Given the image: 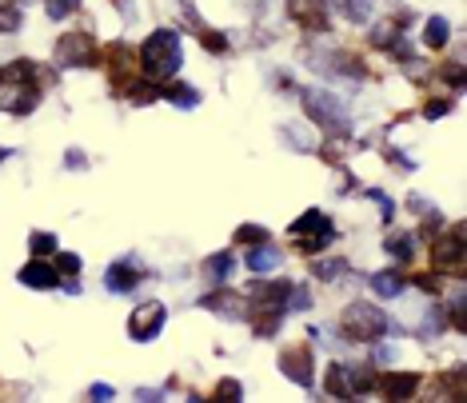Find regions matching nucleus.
Masks as SVG:
<instances>
[{
    "mask_svg": "<svg viewBox=\"0 0 467 403\" xmlns=\"http://www.w3.org/2000/svg\"><path fill=\"white\" fill-rule=\"evenodd\" d=\"M180 65H184V45H180V33L176 28H152L144 36L140 52H136V68L144 72V80L152 84H164L172 80Z\"/></svg>",
    "mask_w": 467,
    "mask_h": 403,
    "instance_id": "1",
    "label": "nucleus"
},
{
    "mask_svg": "<svg viewBox=\"0 0 467 403\" xmlns=\"http://www.w3.org/2000/svg\"><path fill=\"white\" fill-rule=\"evenodd\" d=\"M300 100H304L307 120H312L320 132L344 136L348 129H352V120H348V108L339 104L336 92H327V88H300Z\"/></svg>",
    "mask_w": 467,
    "mask_h": 403,
    "instance_id": "2",
    "label": "nucleus"
},
{
    "mask_svg": "<svg viewBox=\"0 0 467 403\" xmlns=\"http://www.w3.org/2000/svg\"><path fill=\"white\" fill-rule=\"evenodd\" d=\"M60 68H97L100 65V45L88 28H72V33L57 36V48H52Z\"/></svg>",
    "mask_w": 467,
    "mask_h": 403,
    "instance_id": "3",
    "label": "nucleus"
},
{
    "mask_svg": "<svg viewBox=\"0 0 467 403\" xmlns=\"http://www.w3.org/2000/svg\"><path fill=\"white\" fill-rule=\"evenodd\" d=\"M339 332L356 339V344H376L388 332V315L371 304H348L344 315H339Z\"/></svg>",
    "mask_w": 467,
    "mask_h": 403,
    "instance_id": "4",
    "label": "nucleus"
},
{
    "mask_svg": "<svg viewBox=\"0 0 467 403\" xmlns=\"http://www.w3.org/2000/svg\"><path fill=\"white\" fill-rule=\"evenodd\" d=\"M292 236L300 240V252H307V256H312V252H324L327 243L336 240V228H332V220L324 216V212H304L300 220H296L292 224Z\"/></svg>",
    "mask_w": 467,
    "mask_h": 403,
    "instance_id": "5",
    "label": "nucleus"
},
{
    "mask_svg": "<svg viewBox=\"0 0 467 403\" xmlns=\"http://www.w3.org/2000/svg\"><path fill=\"white\" fill-rule=\"evenodd\" d=\"M284 13H288L292 25H300L304 33H327V28H332V8H327V0H284Z\"/></svg>",
    "mask_w": 467,
    "mask_h": 403,
    "instance_id": "6",
    "label": "nucleus"
},
{
    "mask_svg": "<svg viewBox=\"0 0 467 403\" xmlns=\"http://www.w3.org/2000/svg\"><path fill=\"white\" fill-rule=\"evenodd\" d=\"M164 320H168V312H164V304H140L136 312L129 315V336L136 339V344H148V339H156L164 332Z\"/></svg>",
    "mask_w": 467,
    "mask_h": 403,
    "instance_id": "7",
    "label": "nucleus"
},
{
    "mask_svg": "<svg viewBox=\"0 0 467 403\" xmlns=\"http://www.w3.org/2000/svg\"><path fill=\"white\" fill-rule=\"evenodd\" d=\"M435 268L440 272H455V275H463V268H467V260H463V228L455 224L448 236L443 240H435Z\"/></svg>",
    "mask_w": 467,
    "mask_h": 403,
    "instance_id": "8",
    "label": "nucleus"
},
{
    "mask_svg": "<svg viewBox=\"0 0 467 403\" xmlns=\"http://www.w3.org/2000/svg\"><path fill=\"white\" fill-rule=\"evenodd\" d=\"M312 367H316V359H312V347L307 344H296V347H284L280 352V371L288 379H296V384L312 388Z\"/></svg>",
    "mask_w": 467,
    "mask_h": 403,
    "instance_id": "9",
    "label": "nucleus"
},
{
    "mask_svg": "<svg viewBox=\"0 0 467 403\" xmlns=\"http://www.w3.org/2000/svg\"><path fill=\"white\" fill-rule=\"evenodd\" d=\"M20 284H28V288H60V272L45 260H33L20 268Z\"/></svg>",
    "mask_w": 467,
    "mask_h": 403,
    "instance_id": "10",
    "label": "nucleus"
},
{
    "mask_svg": "<svg viewBox=\"0 0 467 403\" xmlns=\"http://www.w3.org/2000/svg\"><path fill=\"white\" fill-rule=\"evenodd\" d=\"M327 8L344 16L348 25H371V13H376V0H327Z\"/></svg>",
    "mask_w": 467,
    "mask_h": 403,
    "instance_id": "11",
    "label": "nucleus"
},
{
    "mask_svg": "<svg viewBox=\"0 0 467 403\" xmlns=\"http://www.w3.org/2000/svg\"><path fill=\"white\" fill-rule=\"evenodd\" d=\"M140 280H144V275L136 272L132 264H112L109 275H104V288H109V292H136V288H140Z\"/></svg>",
    "mask_w": 467,
    "mask_h": 403,
    "instance_id": "12",
    "label": "nucleus"
},
{
    "mask_svg": "<svg viewBox=\"0 0 467 403\" xmlns=\"http://www.w3.org/2000/svg\"><path fill=\"white\" fill-rule=\"evenodd\" d=\"M451 40V20L448 16H428V25H423V45L431 52H443Z\"/></svg>",
    "mask_w": 467,
    "mask_h": 403,
    "instance_id": "13",
    "label": "nucleus"
},
{
    "mask_svg": "<svg viewBox=\"0 0 467 403\" xmlns=\"http://www.w3.org/2000/svg\"><path fill=\"white\" fill-rule=\"evenodd\" d=\"M161 100H172L176 108H196L200 92H196V84H188V80H172L161 88Z\"/></svg>",
    "mask_w": 467,
    "mask_h": 403,
    "instance_id": "14",
    "label": "nucleus"
},
{
    "mask_svg": "<svg viewBox=\"0 0 467 403\" xmlns=\"http://www.w3.org/2000/svg\"><path fill=\"white\" fill-rule=\"evenodd\" d=\"M368 284H371V292H376L379 300H396V295H403V288H408V280H403L400 272H376Z\"/></svg>",
    "mask_w": 467,
    "mask_h": 403,
    "instance_id": "15",
    "label": "nucleus"
},
{
    "mask_svg": "<svg viewBox=\"0 0 467 403\" xmlns=\"http://www.w3.org/2000/svg\"><path fill=\"white\" fill-rule=\"evenodd\" d=\"M379 384H384V396H388V399H403V396H416L420 376H411V371L403 376V371H400V376H384Z\"/></svg>",
    "mask_w": 467,
    "mask_h": 403,
    "instance_id": "16",
    "label": "nucleus"
},
{
    "mask_svg": "<svg viewBox=\"0 0 467 403\" xmlns=\"http://www.w3.org/2000/svg\"><path fill=\"white\" fill-rule=\"evenodd\" d=\"M272 268H280V248H272V240L248 252V272H272Z\"/></svg>",
    "mask_w": 467,
    "mask_h": 403,
    "instance_id": "17",
    "label": "nucleus"
},
{
    "mask_svg": "<svg viewBox=\"0 0 467 403\" xmlns=\"http://www.w3.org/2000/svg\"><path fill=\"white\" fill-rule=\"evenodd\" d=\"M204 307H216L220 315H228V320H236V315H240L248 304H244L240 295H232V292H216V295H204Z\"/></svg>",
    "mask_w": 467,
    "mask_h": 403,
    "instance_id": "18",
    "label": "nucleus"
},
{
    "mask_svg": "<svg viewBox=\"0 0 467 403\" xmlns=\"http://www.w3.org/2000/svg\"><path fill=\"white\" fill-rule=\"evenodd\" d=\"M371 45H376V48H391V45H396V36H403V28H400V20H376V28H371Z\"/></svg>",
    "mask_w": 467,
    "mask_h": 403,
    "instance_id": "19",
    "label": "nucleus"
},
{
    "mask_svg": "<svg viewBox=\"0 0 467 403\" xmlns=\"http://www.w3.org/2000/svg\"><path fill=\"white\" fill-rule=\"evenodd\" d=\"M25 25V8L20 0H0V33H16Z\"/></svg>",
    "mask_w": 467,
    "mask_h": 403,
    "instance_id": "20",
    "label": "nucleus"
},
{
    "mask_svg": "<svg viewBox=\"0 0 467 403\" xmlns=\"http://www.w3.org/2000/svg\"><path fill=\"white\" fill-rule=\"evenodd\" d=\"M327 396H336V399L352 396V384H348V367L344 364H332V371H327Z\"/></svg>",
    "mask_w": 467,
    "mask_h": 403,
    "instance_id": "21",
    "label": "nucleus"
},
{
    "mask_svg": "<svg viewBox=\"0 0 467 403\" xmlns=\"http://www.w3.org/2000/svg\"><path fill=\"white\" fill-rule=\"evenodd\" d=\"M388 252L396 260H411L416 256V236L411 232H396V236H388Z\"/></svg>",
    "mask_w": 467,
    "mask_h": 403,
    "instance_id": "22",
    "label": "nucleus"
},
{
    "mask_svg": "<svg viewBox=\"0 0 467 403\" xmlns=\"http://www.w3.org/2000/svg\"><path fill=\"white\" fill-rule=\"evenodd\" d=\"M84 5V0H45V13H48V20H68L72 13H77V8Z\"/></svg>",
    "mask_w": 467,
    "mask_h": 403,
    "instance_id": "23",
    "label": "nucleus"
},
{
    "mask_svg": "<svg viewBox=\"0 0 467 403\" xmlns=\"http://www.w3.org/2000/svg\"><path fill=\"white\" fill-rule=\"evenodd\" d=\"M196 36H200V45H204L208 52H216V57H224V52L232 48V45H228V36H224V33H220V28H216V33H212V28L204 25V28H200V33H196Z\"/></svg>",
    "mask_w": 467,
    "mask_h": 403,
    "instance_id": "24",
    "label": "nucleus"
},
{
    "mask_svg": "<svg viewBox=\"0 0 467 403\" xmlns=\"http://www.w3.org/2000/svg\"><path fill=\"white\" fill-rule=\"evenodd\" d=\"M208 275H212L216 284H224V280H228V275H232V256H228V252H220V256H212V260H208Z\"/></svg>",
    "mask_w": 467,
    "mask_h": 403,
    "instance_id": "25",
    "label": "nucleus"
},
{
    "mask_svg": "<svg viewBox=\"0 0 467 403\" xmlns=\"http://www.w3.org/2000/svg\"><path fill=\"white\" fill-rule=\"evenodd\" d=\"M312 272L320 275V280H336V275L348 272V260H320V264H312Z\"/></svg>",
    "mask_w": 467,
    "mask_h": 403,
    "instance_id": "26",
    "label": "nucleus"
},
{
    "mask_svg": "<svg viewBox=\"0 0 467 403\" xmlns=\"http://www.w3.org/2000/svg\"><path fill=\"white\" fill-rule=\"evenodd\" d=\"M28 243H33L36 256H48V252H57V248H60V240L52 236V232H33V240H28Z\"/></svg>",
    "mask_w": 467,
    "mask_h": 403,
    "instance_id": "27",
    "label": "nucleus"
},
{
    "mask_svg": "<svg viewBox=\"0 0 467 403\" xmlns=\"http://www.w3.org/2000/svg\"><path fill=\"white\" fill-rule=\"evenodd\" d=\"M268 240H272L268 228H256V224H244L236 232V243H268Z\"/></svg>",
    "mask_w": 467,
    "mask_h": 403,
    "instance_id": "28",
    "label": "nucleus"
},
{
    "mask_svg": "<svg viewBox=\"0 0 467 403\" xmlns=\"http://www.w3.org/2000/svg\"><path fill=\"white\" fill-rule=\"evenodd\" d=\"M440 77L448 80V88H451V92H460L463 84H467V77H463V65H460V60H455V65H448V68H440Z\"/></svg>",
    "mask_w": 467,
    "mask_h": 403,
    "instance_id": "29",
    "label": "nucleus"
},
{
    "mask_svg": "<svg viewBox=\"0 0 467 403\" xmlns=\"http://www.w3.org/2000/svg\"><path fill=\"white\" fill-rule=\"evenodd\" d=\"M448 112H451L448 97H431L428 104H423V116H428V120H440V116H448Z\"/></svg>",
    "mask_w": 467,
    "mask_h": 403,
    "instance_id": "30",
    "label": "nucleus"
},
{
    "mask_svg": "<svg viewBox=\"0 0 467 403\" xmlns=\"http://www.w3.org/2000/svg\"><path fill=\"white\" fill-rule=\"evenodd\" d=\"M57 272H65V275H77V272H80V260L72 256V252H60V248H57ZM65 275H60V280H65Z\"/></svg>",
    "mask_w": 467,
    "mask_h": 403,
    "instance_id": "31",
    "label": "nucleus"
},
{
    "mask_svg": "<svg viewBox=\"0 0 467 403\" xmlns=\"http://www.w3.org/2000/svg\"><path fill=\"white\" fill-rule=\"evenodd\" d=\"M288 295H292V312H307L312 307V292L307 288H292Z\"/></svg>",
    "mask_w": 467,
    "mask_h": 403,
    "instance_id": "32",
    "label": "nucleus"
},
{
    "mask_svg": "<svg viewBox=\"0 0 467 403\" xmlns=\"http://www.w3.org/2000/svg\"><path fill=\"white\" fill-rule=\"evenodd\" d=\"M65 164H68V168H88V160H84V156H80V148H68Z\"/></svg>",
    "mask_w": 467,
    "mask_h": 403,
    "instance_id": "33",
    "label": "nucleus"
},
{
    "mask_svg": "<svg viewBox=\"0 0 467 403\" xmlns=\"http://www.w3.org/2000/svg\"><path fill=\"white\" fill-rule=\"evenodd\" d=\"M216 396H228V399H240V388H236V384H220V388H216Z\"/></svg>",
    "mask_w": 467,
    "mask_h": 403,
    "instance_id": "34",
    "label": "nucleus"
},
{
    "mask_svg": "<svg viewBox=\"0 0 467 403\" xmlns=\"http://www.w3.org/2000/svg\"><path fill=\"white\" fill-rule=\"evenodd\" d=\"M88 396H92V399H112V388H104V384H97V388H92V391H88Z\"/></svg>",
    "mask_w": 467,
    "mask_h": 403,
    "instance_id": "35",
    "label": "nucleus"
},
{
    "mask_svg": "<svg viewBox=\"0 0 467 403\" xmlns=\"http://www.w3.org/2000/svg\"><path fill=\"white\" fill-rule=\"evenodd\" d=\"M420 288L423 292H440V284H435V275H420Z\"/></svg>",
    "mask_w": 467,
    "mask_h": 403,
    "instance_id": "36",
    "label": "nucleus"
},
{
    "mask_svg": "<svg viewBox=\"0 0 467 403\" xmlns=\"http://www.w3.org/2000/svg\"><path fill=\"white\" fill-rule=\"evenodd\" d=\"M8 160V148H0V164H5Z\"/></svg>",
    "mask_w": 467,
    "mask_h": 403,
    "instance_id": "37",
    "label": "nucleus"
}]
</instances>
